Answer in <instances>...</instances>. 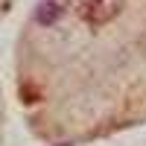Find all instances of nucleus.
I'll list each match as a JSON object with an SVG mask.
<instances>
[{
	"mask_svg": "<svg viewBox=\"0 0 146 146\" xmlns=\"http://www.w3.org/2000/svg\"><path fill=\"white\" fill-rule=\"evenodd\" d=\"M120 9H123V0H91L88 3V18L94 23H102V21H111Z\"/></svg>",
	"mask_w": 146,
	"mask_h": 146,
	"instance_id": "obj_1",
	"label": "nucleus"
},
{
	"mask_svg": "<svg viewBox=\"0 0 146 146\" xmlns=\"http://www.w3.org/2000/svg\"><path fill=\"white\" fill-rule=\"evenodd\" d=\"M62 18V3L58 0H41L38 6H35V21L41 23V27H50Z\"/></svg>",
	"mask_w": 146,
	"mask_h": 146,
	"instance_id": "obj_2",
	"label": "nucleus"
}]
</instances>
